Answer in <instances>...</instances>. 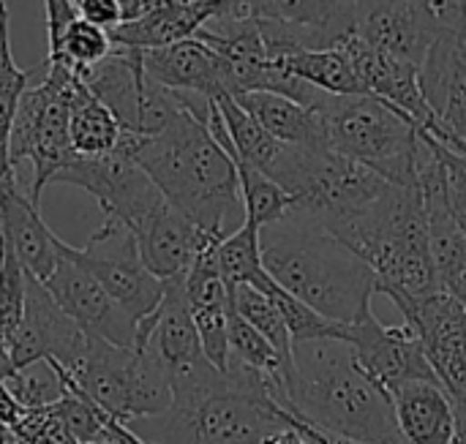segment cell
I'll return each mask as SVG.
<instances>
[{
	"label": "cell",
	"mask_w": 466,
	"mask_h": 444,
	"mask_svg": "<svg viewBox=\"0 0 466 444\" xmlns=\"http://www.w3.org/2000/svg\"><path fill=\"white\" fill-rule=\"evenodd\" d=\"M120 145L147 172L167 202L194 221L205 235H229L227 221L243 213L238 166L216 139L210 117H202L191 109L188 96L186 106L161 134H123Z\"/></svg>",
	"instance_id": "6da1fadb"
},
{
	"label": "cell",
	"mask_w": 466,
	"mask_h": 444,
	"mask_svg": "<svg viewBox=\"0 0 466 444\" xmlns=\"http://www.w3.org/2000/svg\"><path fill=\"white\" fill-rule=\"evenodd\" d=\"M287 412L309 426L360 444H407L382 390L336 338L292 344L287 374Z\"/></svg>",
	"instance_id": "7a4b0ae2"
},
{
	"label": "cell",
	"mask_w": 466,
	"mask_h": 444,
	"mask_svg": "<svg viewBox=\"0 0 466 444\" xmlns=\"http://www.w3.org/2000/svg\"><path fill=\"white\" fill-rule=\"evenodd\" d=\"M259 251L268 276L322 317L355 325L374 314V270L309 216L289 210L262 227Z\"/></svg>",
	"instance_id": "3957f363"
},
{
	"label": "cell",
	"mask_w": 466,
	"mask_h": 444,
	"mask_svg": "<svg viewBox=\"0 0 466 444\" xmlns=\"http://www.w3.org/2000/svg\"><path fill=\"white\" fill-rule=\"evenodd\" d=\"M336 237L377 276V295L426 298L442 289L429 248V224L420 186H388Z\"/></svg>",
	"instance_id": "277c9868"
},
{
	"label": "cell",
	"mask_w": 466,
	"mask_h": 444,
	"mask_svg": "<svg viewBox=\"0 0 466 444\" xmlns=\"http://www.w3.org/2000/svg\"><path fill=\"white\" fill-rule=\"evenodd\" d=\"M314 112L325 147L369 166L393 186H418L420 131L407 115L369 93H322Z\"/></svg>",
	"instance_id": "5b68a950"
},
{
	"label": "cell",
	"mask_w": 466,
	"mask_h": 444,
	"mask_svg": "<svg viewBox=\"0 0 466 444\" xmlns=\"http://www.w3.org/2000/svg\"><path fill=\"white\" fill-rule=\"evenodd\" d=\"M66 374L93 404L123 423L164 415L172 404L167 371L147 344L117 347L87 336L85 358Z\"/></svg>",
	"instance_id": "8992f818"
},
{
	"label": "cell",
	"mask_w": 466,
	"mask_h": 444,
	"mask_svg": "<svg viewBox=\"0 0 466 444\" xmlns=\"http://www.w3.org/2000/svg\"><path fill=\"white\" fill-rule=\"evenodd\" d=\"M76 82H82L76 71L44 60V79L38 85H27L19 98L11 123L8 156L14 172L22 161L30 164L33 180L27 197L35 205L44 186H49L52 177L76 158L68 136V98Z\"/></svg>",
	"instance_id": "52a82bcc"
},
{
	"label": "cell",
	"mask_w": 466,
	"mask_h": 444,
	"mask_svg": "<svg viewBox=\"0 0 466 444\" xmlns=\"http://www.w3.org/2000/svg\"><path fill=\"white\" fill-rule=\"evenodd\" d=\"M358 0H224L221 19H254L273 55L325 49L355 33Z\"/></svg>",
	"instance_id": "ba28073f"
},
{
	"label": "cell",
	"mask_w": 466,
	"mask_h": 444,
	"mask_svg": "<svg viewBox=\"0 0 466 444\" xmlns=\"http://www.w3.org/2000/svg\"><path fill=\"white\" fill-rule=\"evenodd\" d=\"M63 254L82 265L134 322L147 319L164 300V281L147 270L137 237L117 218L104 216L82 248L63 243Z\"/></svg>",
	"instance_id": "9c48e42d"
},
{
	"label": "cell",
	"mask_w": 466,
	"mask_h": 444,
	"mask_svg": "<svg viewBox=\"0 0 466 444\" xmlns=\"http://www.w3.org/2000/svg\"><path fill=\"white\" fill-rule=\"evenodd\" d=\"M52 183L76 186L93 194L104 216L123 221L128 229L164 199V194L156 188L147 172L126 153L123 145H117V150H112L109 156H76L52 177Z\"/></svg>",
	"instance_id": "30bf717a"
},
{
	"label": "cell",
	"mask_w": 466,
	"mask_h": 444,
	"mask_svg": "<svg viewBox=\"0 0 466 444\" xmlns=\"http://www.w3.org/2000/svg\"><path fill=\"white\" fill-rule=\"evenodd\" d=\"M404 322L418 333L429 363L434 366L451 399L466 388V306L448 289L426 298H390Z\"/></svg>",
	"instance_id": "8fae6325"
},
{
	"label": "cell",
	"mask_w": 466,
	"mask_h": 444,
	"mask_svg": "<svg viewBox=\"0 0 466 444\" xmlns=\"http://www.w3.org/2000/svg\"><path fill=\"white\" fill-rule=\"evenodd\" d=\"M344 344H350L358 366L382 388L388 396L410 382H434L442 385L418 333L404 325H382L377 317H366L355 325H347Z\"/></svg>",
	"instance_id": "7c38bea8"
},
{
	"label": "cell",
	"mask_w": 466,
	"mask_h": 444,
	"mask_svg": "<svg viewBox=\"0 0 466 444\" xmlns=\"http://www.w3.org/2000/svg\"><path fill=\"white\" fill-rule=\"evenodd\" d=\"M420 87L434 112L423 131L466 156V27L437 33L420 63Z\"/></svg>",
	"instance_id": "4fadbf2b"
},
{
	"label": "cell",
	"mask_w": 466,
	"mask_h": 444,
	"mask_svg": "<svg viewBox=\"0 0 466 444\" xmlns=\"http://www.w3.org/2000/svg\"><path fill=\"white\" fill-rule=\"evenodd\" d=\"M87 336L76 322L52 300L41 281L27 276L25 281V311L8 338V355L14 371L27 368L38 360H57L66 371H74L85 358Z\"/></svg>",
	"instance_id": "5bb4252c"
},
{
	"label": "cell",
	"mask_w": 466,
	"mask_h": 444,
	"mask_svg": "<svg viewBox=\"0 0 466 444\" xmlns=\"http://www.w3.org/2000/svg\"><path fill=\"white\" fill-rule=\"evenodd\" d=\"M41 284L85 336L104 338L117 347L137 344V322L104 292V287L82 265L63 254V246L55 270Z\"/></svg>",
	"instance_id": "9a60e30c"
},
{
	"label": "cell",
	"mask_w": 466,
	"mask_h": 444,
	"mask_svg": "<svg viewBox=\"0 0 466 444\" xmlns=\"http://www.w3.org/2000/svg\"><path fill=\"white\" fill-rule=\"evenodd\" d=\"M355 35L369 46L420 68L437 38V27L420 0H358Z\"/></svg>",
	"instance_id": "2e32d148"
},
{
	"label": "cell",
	"mask_w": 466,
	"mask_h": 444,
	"mask_svg": "<svg viewBox=\"0 0 466 444\" xmlns=\"http://www.w3.org/2000/svg\"><path fill=\"white\" fill-rule=\"evenodd\" d=\"M131 235L137 237L142 262L161 281L186 276L197 254L213 240H221L205 235L194 221H188L177 207H172L167 197L131 227Z\"/></svg>",
	"instance_id": "e0dca14e"
},
{
	"label": "cell",
	"mask_w": 466,
	"mask_h": 444,
	"mask_svg": "<svg viewBox=\"0 0 466 444\" xmlns=\"http://www.w3.org/2000/svg\"><path fill=\"white\" fill-rule=\"evenodd\" d=\"M145 74L177 93H194L216 101L218 96H232V79L227 60L202 38H183L169 46L142 52Z\"/></svg>",
	"instance_id": "ac0fdd59"
},
{
	"label": "cell",
	"mask_w": 466,
	"mask_h": 444,
	"mask_svg": "<svg viewBox=\"0 0 466 444\" xmlns=\"http://www.w3.org/2000/svg\"><path fill=\"white\" fill-rule=\"evenodd\" d=\"M0 235L35 281H46L60 259L63 240L46 227L38 205L19 188L16 175L0 183Z\"/></svg>",
	"instance_id": "d6986e66"
},
{
	"label": "cell",
	"mask_w": 466,
	"mask_h": 444,
	"mask_svg": "<svg viewBox=\"0 0 466 444\" xmlns=\"http://www.w3.org/2000/svg\"><path fill=\"white\" fill-rule=\"evenodd\" d=\"M224 8V0H186L175 3L158 11H147L137 19L120 22L109 30V38L115 46L126 49H158L169 46L183 38H194L218 11Z\"/></svg>",
	"instance_id": "ffe728a7"
},
{
	"label": "cell",
	"mask_w": 466,
	"mask_h": 444,
	"mask_svg": "<svg viewBox=\"0 0 466 444\" xmlns=\"http://www.w3.org/2000/svg\"><path fill=\"white\" fill-rule=\"evenodd\" d=\"M396 426L407 444H451L456 434V409L442 385L410 382L390 393Z\"/></svg>",
	"instance_id": "44dd1931"
},
{
	"label": "cell",
	"mask_w": 466,
	"mask_h": 444,
	"mask_svg": "<svg viewBox=\"0 0 466 444\" xmlns=\"http://www.w3.org/2000/svg\"><path fill=\"white\" fill-rule=\"evenodd\" d=\"M235 101L279 142L284 145H309V147H325L322 145V128L314 109L279 96L268 90H248L235 96Z\"/></svg>",
	"instance_id": "7402d4cb"
},
{
	"label": "cell",
	"mask_w": 466,
	"mask_h": 444,
	"mask_svg": "<svg viewBox=\"0 0 466 444\" xmlns=\"http://www.w3.org/2000/svg\"><path fill=\"white\" fill-rule=\"evenodd\" d=\"M123 126L115 112L101 104L85 82H76L68 98V136L76 156H109L123 142Z\"/></svg>",
	"instance_id": "603a6c76"
},
{
	"label": "cell",
	"mask_w": 466,
	"mask_h": 444,
	"mask_svg": "<svg viewBox=\"0 0 466 444\" xmlns=\"http://www.w3.org/2000/svg\"><path fill=\"white\" fill-rule=\"evenodd\" d=\"M273 63L284 66L289 74L306 79L309 85L330 93V96H358L366 93L363 82L347 55L344 46H325V49H292Z\"/></svg>",
	"instance_id": "cb8c5ba5"
},
{
	"label": "cell",
	"mask_w": 466,
	"mask_h": 444,
	"mask_svg": "<svg viewBox=\"0 0 466 444\" xmlns=\"http://www.w3.org/2000/svg\"><path fill=\"white\" fill-rule=\"evenodd\" d=\"M8 5L0 0V183L14 177L11 156H8V139H11V123L19 106L22 93L30 85L33 71H25L16 66L11 52V27H8Z\"/></svg>",
	"instance_id": "d4e9b609"
},
{
	"label": "cell",
	"mask_w": 466,
	"mask_h": 444,
	"mask_svg": "<svg viewBox=\"0 0 466 444\" xmlns=\"http://www.w3.org/2000/svg\"><path fill=\"white\" fill-rule=\"evenodd\" d=\"M216 257L229 287L248 284L254 289H265L270 284V276L262 265V251H259V227L254 221L243 218L238 229L221 237L216 246Z\"/></svg>",
	"instance_id": "484cf974"
},
{
	"label": "cell",
	"mask_w": 466,
	"mask_h": 444,
	"mask_svg": "<svg viewBox=\"0 0 466 444\" xmlns=\"http://www.w3.org/2000/svg\"><path fill=\"white\" fill-rule=\"evenodd\" d=\"M229 360L268 377L276 382H287L292 360L284 358L259 330H254L229 303Z\"/></svg>",
	"instance_id": "4316f807"
},
{
	"label": "cell",
	"mask_w": 466,
	"mask_h": 444,
	"mask_svg": "<svg viewBox=\"0 0 466 444\" xmlns=\"http://www.w3.org/2000/svg\"><path fill=\"white\" fill-rule=\"evenodd\" d=\"M238 166V183H240V199H243V213L248 221H254L259 229L284 218L292 210V197L276 183L270 180L265 172H259L257 166L235 158Z\"/></svg>",
	"instance_id": "83f0119b"
},
{
	"label": "cell",
	"mask_w": 466,
	"mask_h": 444,
	"mask_svg": "<svg viewBox=\"0 0 466 444\" xmlns=\"http://www.w3.org/2000/svg\"><path fill=\"white\" fill-rule=\"evenodd\" d=\"M265 292L281 311L284 317V325L289 330V338L292 344H306V341H322V338H336V341H344L347 336V325L344 322H336V319H328L322 317L319 311H314L311 306H306L303 300H298L295 295H289L287 289H281L273 278L265 289Z\"/></svg>",
	"instance_id": "f1b7e54d"
},
{
	"label": "cell",
	"mask_w": 466,
	"mask_h": 444,
	"mask_svg": "<svg viewBox=\"0 0 466 444\" xmlns=\"http://www.w3.org/2000/svg\"><path fill=\"white\" fill-rule=\"evenodd\" d=\"M229 303L254 330H259L284 358L292 360L289 330L284 325V317H281L279 306L265 292H259V289H254L248 284H238V287H229Z\"/></svg>",
	"instance_id": "f546056e"
},
{
	"label": "cell",
	"mask_w": 466,
	"mask_h": 444,
	"mask_svg": "<svg viewBox=\"0 0 466 444\" xmlns=\"http://www.w3.org/2000/svg\"><path fill=\"white\" fill-rule=\"evenodd\" d=\"M3 385H5V390L14 396V401L22 409L49 407V404H55L66 393V385H63V377H60V366L52 358L14 371L11 377L3 379Z\"/></svg>",
	"instance_id": "4dcf8cb0"
},
{
	"label": "cell",
	"mask_w": 466,
	"mask_h": 444,
	"mask_svg": "<svg viewBox=\"0 0 466 444\" xmlns=\"http://www.w3.org/2000/svg\"><path fill=\"white\" fill-rule=\"evenodd\" d=\"M112 52V38L106 30H101L98 25H90L87 19L76 16L66 35H63V44L57 49V55L46 57L49 63H60V66H68L71 71H76L79 76L87 74V68H93L96 63H101L106 55Z\"/></svg>",
	"instance_id": "1f68e13d"
},
{
	"label": "cell",
	"mask_w": 466,
	"mask_h": 444,
	"mask_svg": "<svg viewBox=\"0 0 466 444\" xmlns=\"http://www.w3.org/2000/svg\"><path fill=\"white\" fill-rule=\"evenodd\" d=\"M25 281L27 273L19 265L16 254L0 235V344H8L14 336L22 311H25Z\"/></svg>",
	"instance_id": "d6a6232c"
},
{
	"label": "cell",
	"mask_w": 466,
	"mask_h": 444,
	"mask_svg": "<svg viewBox=\"0 0 466 444\" xmlns=\"http://www.w3.org/2000/svg\"><path fill=\"white\" fill-rule=\"evenodd\" d=\"M423 139L431 145L437 161H440V172H442V183H445V194H448V205L456 216V221L461 224L466 235V156L456 153L451 147H445L442 142H437L431 134H426L420 128Z\"/></svg>",
	"instance_id": "836d02e7"
},
{
	"label": "cell",
	"mask_w": 466,
	"mask_h": 444,
	"mask_svg": "<svg viewBox=\"0 0 466 444\" xmlns=\"http://www.w3.org/2000/svg\"><path fill=\"white\" fill-rule=\"evenodd\" d=\"M14 439L25 444H79L68 429L49 412V407L41 409H22V418L11 429Z\"/></svg>",
	"instance_id": "e575fe53"
},
{
	"label": "cell",
	"mask_w": 466,
	"mask_h": 444,
	"mask_svg": "<svg viewBox=\"0 0 466 444\" xmlns=\"http://www.w3.org/2000/svg\"><path fill=\"white\" fill-rule=\"evenodd\" d=\"M44 8H46V57L57 55L60 44H63V35L68 30V25L79 16L76 11V3L74 0H44Z\"/></svg>",
	"instance_id": "d590c367"
},
{
	"label": "cell",
	"mask_w": 466,
	"mask_h": 444,
	"mask_svg": "<svg viewBox=\"0 0 466 444\" xmlns=\"http://www.w3.org/2000/svg\"><path fill=\"white\" fill-rule=\"evenodd\" d=\"M76 11L82 19H87L90 25H98L106 33L126 19L120 0H76Z\"/></svg>",
	"instance_id": "8d00e7d4"
},
{
	"label": "cell",
	"mask_w": 466,
	"mask_h": 444,
	"mask_svg": "<svg viewBox=\"0 0 466 444\" xmlns=\"http://www.w3.org/2000/svg\"><path fill=\"white\" fill-rule=\"evenodd\" d=\"M262 444H311L298 429H292V426H284V429H279V431H273L270 437H265Z\"/></svg>",
	"instance_id": "74e56055"
},
{
	"label": "cell",
	"mask_w": 466,
	"mask_h": 444,
	"mask_svg": "<svg viewBox=\"0 0 466 444\" xmlns=\"http://www.w3.org/2000/svg\"><path fill=\"white\" fill-rule=\"evenodd\" d=\"M120 5H123V14H126V19H123V22L137 19V16H139V11H142V0H120Z\"/></svg>",
	"instance_id": "f35d334b"
},
{
	"label": "cell",
	"mask_w": 466,
	"mask_h": 444,
	"mask_svg": "<svg viewBox=\"0 0 466 444\" xmlns=\"http://www.w3.org/2000/svg\"><path fill=\"white\" fill-rule=\"evenodd\" d=\"M96 444H117L115 439H104V442H96Z\"/></svg>",
	"instance_id": "ab89813d"
},
{
	"label": "cell",
	"mask_w": 466,
	"mask_h": 444,
	"mask_svg": "<svg viewBox=\"0 0 466 444\" xmlns=\"http://www.w3.org/2000/svg\"><path fill=\"white\" fill-rule=\"evenodd\" d=\"M14 444H25V442H16V439H14Z\"/></svg>",
	"instance_id": "60d3db41"
},
{
	"label": "cell",
	"mask_w": 466,
	"mask_h": 444,
	"mask_svg": "<svg viewBox=\"0 0 466 444\" xmlns=\"http://www.w3.org/2000/svg\"><path fill=\"white\" fill-rule=\"evenodd\" d=\"M74 3H76V0H74Z\"/></svg>",
	"instance_id": "b9f144b4"
}]
</instances>
